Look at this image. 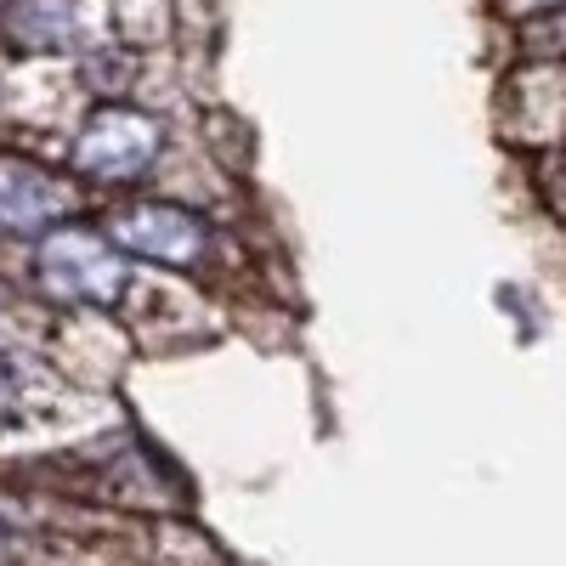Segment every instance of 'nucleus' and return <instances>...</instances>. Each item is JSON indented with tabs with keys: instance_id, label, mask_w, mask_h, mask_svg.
<instances>
[{
	"instance_id": "3",
	"label": "nucleus",
	"mask_w": 566,
	"mask_h": 566,
	"mask_svg": "<svg viewBox=\"0 0 566 566\" xmlns=\"http://www.w3.org/2000/svg\"><path fill=\"white\" fill-rule=\"evenodd\" d=\"M159 159H165V119L136 103H97L69 142V176L80 187H97V193L148 181Z\"/></svg>"
},
{
	"instance_id": "9",
	"label": "nucleus",
	"mask_w": 566,
	"mask_h": 566,
	"mask_svg": "<svg viewBox=\"0 0 566 566\" xmlns=\"http://www.w3.org/2000/svg\"><path fill=\"white\" fill-rule=\"evenodd\" d=\"M0 12H7V0H0Z\"/></svg>"
},
{
	"instance_id": "2",
	"label": "nucleus",
	"mask_w": 566,
	"mask_h": 566,
	"mask_svg": "<svg viewBox=\"0 0 566 566\" xmlns=\"http://www.w3.org/2000/svg\"><path fill=\"white\" fill-rule=\"evenodd\" d=\"M103 227L108 239L136 261V266H154L165 277H181V283H199L205 277H221V261H227V232L193 210L181 199H159V193H130L119 205L103 210Z\"/></svg>"
},
{
	"instance_id": "6",
	"label": "nucleus",
	"mask_w": 566,
	"mask_h": 566,
	"mask_svg": "<svg viewBox=\"0 0 566 566\" xmlns=\"http://www.w3.org/2000/svg\"><path fill=\"white\" fill-rule=\"evenodd\" d=\"M80 29L74 0H7V34L23 52H63Z\"/></svg>"
},
{
	"instance_id": "8",
	"label": "nucleus",
	"mask_w": 566,
	"mask_h": 566,
	"mask_svg": "<svg viewBox=\"0 0 566 566\" xmlns=\"http://www.w3.org/2000/svg\"><path fill=\"white\" fill-rule=\"evenodd\" d=\"M12 340V306H7V295H0V346Z\"/></svg>"
},
{
	"instance_id": "4",
	"label": "nucleus",
	"mask_w": 566,
	"mask_h": 566,
	"mask_svg": "<svg viewBox=\"0 0 566 566\" xmlns=\"http://www.w3.org/2000/svg\"><path fill=\"white\" fill-rule=\"evenodd\" d=\"M85 187L69 170H52L29 154H0V239H45L52 227L80 216Z\"/></svg>"
},
{
	"instance_id": "1",
	"label": "nucleus",
	"mask_w": 566,
	"mask_h": 566,
	"mask_svg": "<svg viewBox=\"0 0 566 566\" xmlns=\"http://www.w3.org/2000/svg\"><path fill=\"white\" fill-rule=\"evenodd\" d=\"M136 277H142L136 261L108 239V227L74 216L23 250L18 283L34 306L80 317V312H125Z\"/></svg>"
},
{
	"instance_id": "5",
	"label": "nucleus",
	"mask_w": 566,
	"mask_h": 566,
	"mask_svg": "<svg viewBox=\"0 0 566 566\" xmlns=\"http://www.w3.org/2000/svg\"><path fill=\"white\" fill-rule=\"evenodd\" d=\"M57 397V368L40 363L18 335L0 346V437L34 431L40 413H52Z\"/></svg>"
},
{
	"instance_id": "7",
	"label": "nucleus",
	"mask_w": 566,
	"mask_h": 566,
	"mask_svg": "<svg viewBox=\"0 0 566 566\" xmlns=\"http://www.w3.org/2000/svg\"><path fill=\"white\" fill-rule=\"evenodd\" d=\"M544 199H549V205L566 216V148L549 159V176H544Z\"/></svg>"
}]
</instances>
